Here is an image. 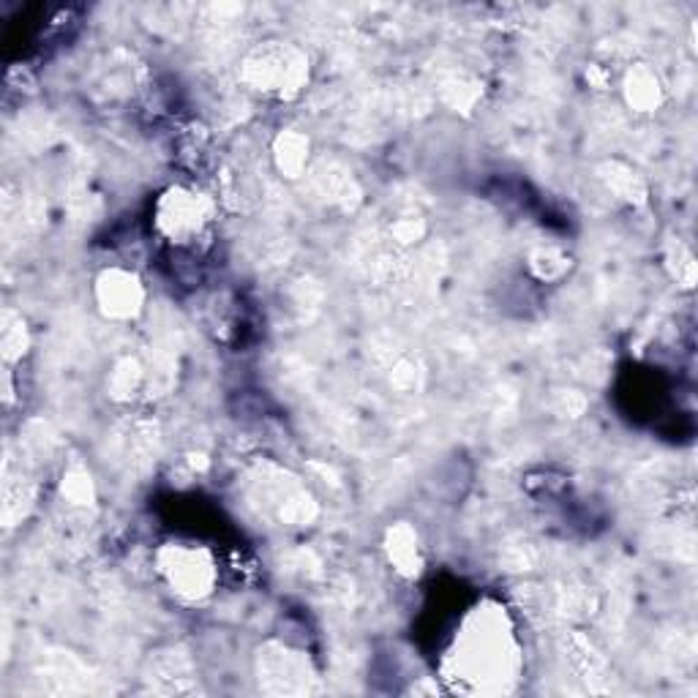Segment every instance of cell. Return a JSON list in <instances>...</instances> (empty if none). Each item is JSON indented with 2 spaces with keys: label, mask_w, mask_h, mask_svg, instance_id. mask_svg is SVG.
I'll list each match as a JSON object with an SVG mask.
<instances>
[{
  "label": "cell",
  "mask_w": 698,
  "mask_h": 698,
  "mask_svg": "<svg viewBox=\"0 0 698 698\" xmlns=\"http://www.w3.org/2000/svg\"><path fill=\"white\" fill-rule=\"evenodd\" d=\"M162 574L167 576L170 587H175V592L188 600L205 598L216 579V568L208 554L186 546L162 554Z\"/></svg>",
  "instance_id": "7a4b0ae2"
},
{
  "label": "cell",
  "mask_w": 698,
  "mask_h": 698,
  "mask_svg": "<svg viewBox=\"0 0 698 698\" xmlns=\"http://www.w3.org/2000/svg\"><path fill=\"white\" fill-rule=\"evenodd\" d=\"M276 162L282 173H287L290 177H297L303 173V167L308 164V140L303 134H287L279 137L276 145Z\"/></svg>",
  "instance_id": "5b68a950"
},
{
  "label": "cell",
  "mask_w": 698,
  "mask_h": 698,
  "mask_svg": "<svg viewBox=\"0 0 698 698\" xmlns=\"http://www.w3.org/2000/svg\"><path fill=\"white\" fill-rule=\"evenodd\" d=\"M625 88H628V101H631V107H636L639 112H650L661 105V85H657L655 74L646 72V68L631 72Z\"/></svg>",
  "instance_id": "277c9868"
},
{
  "label": "cell",
  "mask_w": 698,
  "mask_h": 698,
  "mask_svg": "<svg viewBox=\"0 0 698 698\" xmlns=\"http://www.w3.org/2000/svg\"><path fill=\"white\" fill-rule=\"evenodd\" d=\"M96 297L107 317L129 319L142 308V287L140 279L129 271H107L96 282Z\"/></svg>",
  "instance_id": "3957f363"
},
{
  "label": "cell",
  "mask_w": 698,
  "mask_h": 698,
  "mask_svg": "<svg viewBox=\"0 0 698 698\" xmlns=\"http://www.w3.org/2000/svg\"><path fill=\"white\" fill-rule=\"evenodd\" d=\"M210 221V205L203 194L188 188H170L156 205V225L173 243H192L197 235H203Z\"/></svg>",
  "instance_id": "6da1fadb"
},
{
  "label": "cell",
  "mask_w": 698,
  "mask_h": 698,
  "mask_svg": "<svg viewBox=\"0 0 698 698\" xmlns=\"http://www.w3.org/2000/svg\"><path fill=\"white\" fill-rule=\"evenodd\" d=\"M391 559L396 563V568L402 574H417V565H421V554H417V535L410 530L407 524L396 526L391 532Z\"/></svg>",
  "instance_id": "8992f818"
}]
</instances>
